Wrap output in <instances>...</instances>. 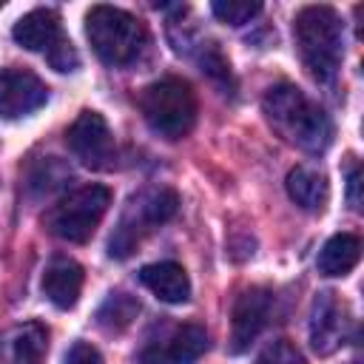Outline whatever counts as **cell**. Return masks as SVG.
Returning a JSON list of instances; mask_svg holds the SVG:
<instances>
[{"instance_id": "6da1fadb", "label": "cell", "mask_w": 364, "mask_h": 364, "mask_svg": "<svg viewBox=\"0 0 364 364\" xmlns=\"http://www.w3.org/2000/svg\"><path fill=\"white\" fill-rule=\"evenodd\" d=\"M262 108H264V117L267 122L273 125V131L301 148V151H310V154H321L330 139H333V125H330V117L304 97L301 88L296 85H276L264 94L262 100Z\"/></svg>"}, {"instance_id": "7a4b0ae2", "label": "cell", "mask_w": 364, "mask_h": 364, "mask_svg": "<svg viewBox=\"0 0 364 364\" xmlns=\"http://www.w3.org/2000/svg\"><path fill=\"white\" fill-rule=\"evenodd\" d=\"M296 48L304 68L318 80L330 82L344 57V23L330 6H304L293 23Z\"/></svg>"}, {"instance_id": "3957f363", "label": "cell", "mask_w": 364, "mask_h": 364, "mask_svg": "<svg viewBox=\"0 0 364 364\" xmlns=\"http://www.w3.org/2000/svg\"><path fill=\"white\" fill-rule=\"evenodd\" d=\"M85 37L105 65H128L145 46V26L114 6H91L85 14Z\"/></svg>"}, {"instance_id": "277c9868", "label": "cell", "mask_w": 364, "mask_h": 364, "mask_svg": "<svg viewBox=\"0 0 364 364\" xmlns=\"http://www.w3.org/2000/svg\"><path fill=\"white\" fill-rule=\"evenodd\" d=\"M139 111L151 131L165 139H182L196 122V94L179 77H162L142 88Z\"/></svg>"}, {"instance_id": "5b68a950", "label": "cell", "mask_w": 364, "mask_h": 364, "mask_svg": "<svg viewBox=\"0 0 364 364\" xmlns=\"http://www.w3.org/2000/svg\"><path fill=\"white\" fill-rule=\"evenodd\" d=\"M179 208V196L171 188H148L142 193H136L125 213L119 216L111 239H108V256L111 259H128L136 245L142 242V236L159 225H165Z\"/></svg>"}, {"instance_id": "8992f818", "label": "cell", "mask_w": 364, "mask_h": 364, "mask_svg": "<svg viewBox=\"0 0 364 364\" xmlns=\"http://www.w3.org/2000/svg\"><path fill=\"white\" fill-rule=\"evenodd\" d=\"M108 205H111V191L105 185H85L63 196L57 205H51L43 216V225L51 236L82 245L94 236Z\"/></svg>"}, {"instance_id": "52a82bcc", "label": "cell", "mask_w": 364, "mask_h": 364, "mask_svg": "<svg viewBox=\"0 0 364 364\" xmlns=\"http://www.w3.org/2000/svg\"><path fill=\"white\" fill-rule=\"evenodd\" d=\"M11 37L17 40V46H23L28 51L46 54V60L54 71L65 74L80 65V57H77L71 40L63 34V26H60V17L54 9H34V11L23 14L14 23Z\"/></svg>"}, {"instance_id": "ba28073f", "label": "cell", "mask_w": 364, "mask_h": 364, "mask_svg": "<svg viewBox=\"0 0 364 364\" xmlns=\"http://www.w3.org/2000/svg\"><path fill=\"white\" fill-rule=\"evenodd\" d=\"M65 139H68L71 154H74L82 165H88V168H94V171H105V168L114 165L117 148H114V136H111V128H108V122L102 119V114H97V111H82V114L71 122Z\"/></svg>"}, {"instance_id": "9c48e42d", "label": "cell", "mask_w": 364, "mask_h": 364, "mask_svg": "<svg viewBox=\"0 0 364 364\" xmlns=\"http://www.w3.org/2000/svg\"><path fill=\"white\" fill-rule=\"evenodd\" d=\"M353 330V318H350V307L344 299H338L333 290H324L316 296L313 301V313H310V344L318 355H330L333 350H338Z\"/></svg>"}, {"instance_id": "30bf717a", "label": "cell", "mask_w": 364, "mask_h": 364, "mask_svg": "<svg viewBox=\"0 0 364 364\" xmlns=\"http://www.w3.org/2000/svg\"><path fill=\"white\" fill-rule=\"evenodd\" d=\"M270 310H273V293L267 287H247L239 293L230 316V344H228L233 355L245 353L256 341V336L270 321Z\"/></svg>"}, {"instance_id": "8fae6325", "label": "cell", "mask_w": 364, "mask_h": 364, "mask_svg": "<svg viewBox=\"0 0 364 364\" xmlns=\"http://www.w3.org/2000/svg\"><path fill=\"white\" fill-rule=\"evenodd\" d=\"M48 100L46 82L26 68H3L0 71V117L20 119L43 108Z\"/></svg>"}, {"instance_id": "7c38bea8", "label": "cell", "mask_w": 364, "mask_h": 364, "mask_svg": "<svg viewBox=\"0 0 364 364\" xmlns=\"http://www.w3.org/2000/svg\"><path fill=\"white\" fill-rule=\"evenodd\" d=\"M208 350V333L199 324H179L168 336L142 347L139 364H193Z\"/></svg>"}, {"instance_id": "4fadbf2b", "label": "cell", "mask_w": 364, "mask_h": 364, "mask_svg": "<svg viewBox=\"0 0 364 364\" xmlns=\"http://www.w3.org/2000/svg\"><path fill=\"white\" fill-rule=\"evenodd\" d=\"M48 353V330L37 321H23L0 330V364H43Z\"/></svg>"}, {"instance_id": "5bb4252c", "label": "cell", "mask_w": 364, "mask_h": 364, "mask_svg": "<svg viewBox=\"0 0 364 364\" xmlns=\"http://www.w3.org/2000/svg\"><path fill=\"white\" fill-rule=\"evenodd\" d=\"M80 290H82V267L74 262V259H65V256H57L46 264V273H43V293L46 299L60 307V310H68L77 304L80 299Z\"/></svg>"}, {"instance_id": "9a60e30c", "label": "cell", "mask_w": 364, "mask_h": 364, "mask_svg": "<svg viewBox=\"0 0 364 364\" xmlns=\"http://www.w3.org/2000/svg\"><path fill=\"white\" fill-rule=\"evenodd\" d=\"M136 276H139V282H142L159 301L182 304V301H188V296H191V279H188L185 267L176 264V262H154V264H145Z\"/></svg>"}, {"instance_id": "2e32d148", "label": "cell", "mask_w": 364, "mask_h": 364, "mask_svg": "<svg viewBox=\"0 0 364 364\" xmlns=\"http://www.w3.org/2000/svg\"><path fill=\"white\" fill-rule=\"evenodd\" d=\"M361 256V242L353 233H336L324 242L318 253V273L324 276H347Z\"/></svg>"}, {"instance_id": "e0dca14e", "label": "cell", "mask_w": 364, "mask_h": 364, "mask_svg": "<svg viewBox=\"0 0 364 364\" xmlns=\"http://www.w3.org/2000/svg\"><path fill=\"white\" fill-rule=\"evenodd\" d=\"M284 185L290 199L304 210H321L327 202V179L313 168H293Z\"/></svg>"}, {"instance_id": "ac0fdd59", "label": "cell", "mask_w": 364, "mask_h": 364, "mask_svg": "<svg viewBox=\"0 0 364 364\" xmlns=\"http://www.w3.org/2000/svg\"><path fill=\"white\" fill-rule=\"evenodd\" d=\"M136 313H139V301H136L131 293L117 290V293H111V296L100 304V310H97V324H100L102 330H108V333H122V330L136 318Z\"/></svg>"}, {"instance_id": "d6986e66", "label": "cell", "mask_w": 364, "mask_h": 364, "mask_svg": "<svg viewBox=\"0 0 364 364\" xmlns=\"http://www.w3.org/2000/svg\"><path fill=\"white\" fill-rule=\"evenodd\" d=\"M71 179V171L57 159V156H43L40 162H34L31 165V171H28V188H31V193H37V196H48V193H54V191H60L65 182Z\"/></svg>"}, {"instance_id": "ffe728a7", "label": "cell", "mask_w": 364, "mask_h": 364, "mask_svg": "<svg viewBox=\"0 0 364 364\" xmlns=\"http://www.w3.org/2000/svg\"><path fill=\"white\" fill-rule=\"evenodd\" d=\"M210 11L228 26H245L262 11V3H256V0L253 3L250 0H216L210 6Z\"/></svg>"}, {"instance_id": "44dd1931", "label": "cell", "mask_w": 364, "mask_h": 364, "mask_svg": "<svg viewBox=\"0 0 364 364\" xmlns=\"http://www.w3.org/2000/svg\"><path fill=\"white\" fill-rule=\"evenodd\" d=\"M256 364H307V361L301 358V353L290 341H273L262 350Z\"/></svg>"}, {"instance_id": "7402d4cb", "label": "cell", "mask_w": 364, "mask_h": 364, "mask_svg": "<svg viewBox=\"0 0 364 364\" xmlns=\"http://www.w3.org/2000/svg\"><path fill=\"white\" fill-rule=\"evenodd\" d=\"M63 364H102V358H100V353H97L91 344L77 341V344L65 353V361H63Z\"/></svg>"}, {"instance_id": "603a6c76", "label": "cell", "mask_w": 364, "mask_h": 364, "mask_svg": "<svg viewBox=\"0 0 364 364\" xmlns=\"http://www.w3.org/2000/svg\"><path fill=\"white\" fill-rule=\"evenodd\" d=\"M347 202L353 210H361V168L353 165L347 176Z\"/></svg>"}]
</instances>
